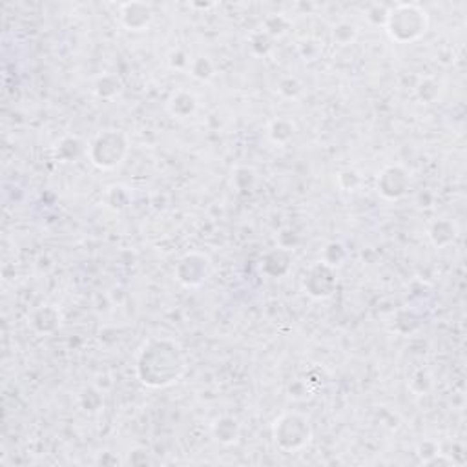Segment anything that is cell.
Wrapping results in <instances>:
<instances>
[{"mask_svg":"<svg viewBox=\"0 0 467 467\" xmlns=\"http://www.w3.org/2000/svg\"><path fill=\"white\" fill-rule=\"evenodd\" d=\"M411 186V175L407 168L400 165H391L385 167L376 179V190L385 201H398L407 193Z\"/></svg>","mask_w":467,"mask_h":467,"instance_id":"7","label":"cell"},{"mask_svg":"<svg viewBox=\"0 0 467 467\" xmlns=\"http://www.w3.org/2000/svg\"><path fill=\"white\" fill-rule=\"evenodd\" d=\"M212 436L216 438L219 444L223 445H232L239 440L241 436V426L234 416H219L212 423Z\"/></svg>","mask_w":467,"mask_h":467,"instance_id":"11","label":"cell"},{"mask_svg":"<svg viewBox=\"0 0 467 467\" xmlns=\"http://www.w3.org/2000/svg\"><path fill=\"white\" fill-rule=\"evenodd\" d=\"M338 181H340V186H342L343 190H356L359 186V183H362V177H359V174L356 170H343L338 175Z\"/></svg>","mask_w":467,"mask_h":467,"instance_id":"29","label":"cell"},{"mask_svg":"<svg viewBox=\"0 0 467 467\" xmlns=\"http://www.w3.org/2000/svg\"><path fill=\"white\" fill-rule=\"evenodd\" d=\"M272 438L285 453H296L312 440V427L300 413H283L272 423Z\"/></svg>","mask_w":467,"mask_h":467,"instance_id":"4","label":"cell"},{"mask_svg":"<svg viewBox=\"0 0 467 467\" xmlns=\"http://www.w3.org/2000/svg\"><path fill=\"white\" fill-rule=\"evenodd\" d=\"M128 153H130V137L126 132L104 130L88 144L86 155L95 168L113 170L121 167Z\"/></svg>","mask_w":467,"mask_h":467,"instance_id":"3","label":"cell"},{"mask_svg":"<svg viewBox=\"0 0 467 467\" xmlns=\"http://www.w3.org/2000/svg\"><path fill=\"white\" fill-rule=\"evenodd\" d=\"M358 39V26L349 20H342L333 27V41L338 46H350Z\"/></svg>","mask_w":467,"mask_h":467,"instance_id":"20","label":"cell"},{"mask_svg":"<svg viewBox=\"0 0 467 467\" xmlns=\"http://www.w3.org/2000/svg\"><path fill=\"white\" fill-rule=\"evenodd\" d=\"M298 241H300V238H298V234L294 232L292 229H283L281 232L278 234V247L279 248H285V250L292 252L294 250V247L298 245Z\"/></svg>","mask_w":467,"mask_h":467,"instance_id":"31","label":"cell"},{"mask_svg":"<svg viewBox=\"0 0 467 467\" xmlns=\"http://www.w3.org/2000/svg\"><path fill=\"white\" fill-rule=\"evenodd\" d=\"M287 30H288V20L285 17H281V15H272V17H269L265 20V26H263V32L269 33L272 39L285 35Z\"/></svg>","mask_w":467,"mask_h":467,"instance_id":"26","label":"cell"},{"mask_svg":"<svg viewBox=\"0 0 467 467\" xmlns=\"http://www.w3.org/2000/svg\"><path fill=\"white\" fill-rule=\"evenodd\" d=\"M198 108H199V101L192 91L177 90L174 91L167 101V112L170 113V117L179 119V121L192 117L193 113L198 112Z\"/></svg>","mask_w":467,"mask_h":467,"instance_id":"9","label":"cell"},{"mask_svg":"<svg viewBox=\"0 0 467 467\" xmlns=\"http://www.w3.org/2000/svg\"><path fill=\"white\" fill-rule=\"evenodd\" d=\"M81 405L88 413H97L103 407V395L94 387H88L81 395Z\"/></svg>","mask_w":467,"mask_h":467,"instance_id":"24","label":"cell"},{"mask_svg":"<svg viewBox=\"0 0 467 467\" xmlns=\"http://www.w3.org/2000/svg\"><path fill=\"white\" fill-rule=\"evenodd\" d=\"M319 53H321V44H319L318 41H314V39H307V41H303L300 44V55L305 60H316V58L319 57Z\"/></svg>","mask_w":467,"mask_h":467,"instance_id":"28","label":"cell"},{"mask_svg":"<svg viewBox=\"0 0 467 467\" xmlns=\"http://www.w3.org/2000/svg\"><path fill=\"white\" fill-rule=\"evenodd\" d=\"M190 63H192V58L188 57L186 51L181 50V48L172 51L170 58H168V64H170V68H174V70H188Z\"/></svg>","mask_w":467,"mask_h":467,"instance_id":"30","label":"cell"},{"mask_svg":"<svg viewBox=\"0 0 467 467\" xmlns=\"http://www.w3.org/2000/svg\"><path fill=\"white\" fill-rule=\"evenodd\" d=\"M267 134H269V139L272 143L283 146L288 141H292V137L296 134V124L287 117H278L274 121H270Z\"/></svg>","mask_w":467,"mask_h":467,"instance_id":"17","label":"cell"},{"mask_svg":"<svg viewBox=\"0 0 467 467\" xmlns=\"http://www.w3.org/2000/svg\"><path fill=\"white\" fill-rule=\"evenodd\" d=\"M440 94H442L440 84H438L435 79H431V77H427V79H422V81L418 82L416 95L418 99L423 101V103L427 104L435 103V101L440 97Z\"/></svg>","mask_w":467,"mask_h":467,"instance_id":"21","label":"cell"},{"mask_svg":"<svg viewBox=\"0 0 467 467\" xmlns=\"http://www.w3.org/2000/svg\"><path fill=\"white\" fill-rule=\"evenodd\" d=\"M132 192L124 184H110L103 196V205L112 212H122L132 205Z\"/></svg>","mask_w":467,"mask_h":467,"instance_id":"14","label":"cell"},{"mask_svg":"<svg viewBox=\"0 0 467 467\" xmlns=\"http://www.w3.org/2000/svg\"><path fill=\"white\" fill-rule=\"evenodd\" d=\"M292 254L285 248H274V250L267 252L263 260H261V272L267 274L269 278H283L290 270Z\"/></svg>","mask_w":467,"mask_h":467,"instance_id":"10","label":"cell"},{"mask_svg":"<svg viewBox=\"0 0 467 467\" xmlns=\"http://www.w3.org/2000/svg\"><path fill=\"white\" fill-rule=\"evenodd\" d=\"M438 451L440 449H438V445H436L435 442H423V444H420V447H418V454H420V459H422V463L431 459V456H435Z\"/></svg>","mask_w":467,"mask_h":467,"instance_id":"32","label":"cell"},{"mask_svg":"<svg viewBox=\"0 0 467 467\" xmlns=\"http://www.w3.org/2000/svg\"><path fill=\"white\" fill-rule=\"evenodd\" d=\"M186 354L172 338H152L137 356V378L150 389H167L186 373Z\"/></svg>","mask_w":467,"mask_h":467,"instance_id":"1","label":"cell"},{"mask_svg":"<svg viewBox=\"0 0 467 467\" xmlns=\"http://www.w3.org/2000/svg\"><path fill=\"white\" fill-rule=\"evenodd\" d=\"M256 184V174L250 168H238L234 174V186L238 192H250Z\"/></svg>","mask_w":467,"mask_h":467,"instance_id":"23","label":"cell"},{"mask_svg":"<svg viewBox=\"0 0 467 467\" xmlns=\"http://www.w3.org/2000/svg\"><path fill=\"white\" fill-rule=\"evenodd\" d=\"M349 260V250L342 241H331L325 245L324 252H321V260L325 265L333 267V269H340L345 265V261Z\"/></svg>","mask_w":467,"mask_h":467,"instance_id":"18","label":"cell"},{"mask_svg":"<svg viewBox=\"0 0 467 467\" xmlns=\"http://www.w3.org/2000/svg\"><path fill=\"white\" fill-rule=\"evenodd\" d=\"M212 272L210 257L205 256L203 252H188L184 254L177 265H175V279L179 281L183 287H201L208 279Z\"/></svg>","mask_w":467,"mask_h":467,"instance_id":"5","label":"cell"},{"mask_svg":"<svg viewBox=\"0 0 467 467\" xmlns=\"http://www.w3.org/2000/svg\"><path fill=\"white\" fill-rule=\"evenodd\" d=\"M122 91V81L115 73H104L94 82V94L97 99L113 101Z\"/></svg>","mask_w":467,"mask_h":467,"instance_id":"15","label":"cell"},{"mask_svg":"<svg viewBox=\"0 0 467 467\" xmlns=\"http://www.w3.org/2000/svg\"><path fill=\"white\" fill-rule=\"evenodd\" d=\"M338 276L336 269L325 265L324 261H318L307 270L303 278V288L312 300H327L336 292Z\"/></svg>","mask_w":467,"mask_h":467,"instance_id":"6","label":"cell"},{"mask_svg":"<svg viewBox=\"0 0 467 467\" xmlns=\"http://www.w3.org/2000/svg\"><path fill=\"white\" fill-rule=\"evenodd\" d=\"M389 9H391L389 6L373 4L367 11L369 23L373 24V26H385L387 17H389Z\"/></svg>","mask_w":467,"mask_h":467,"instance_id":"27","label":"cell"},{"mask_svg":"<svg viewBox=\"0 0 467 467\" xmlns=\"http://www.w3.org/2000/svg\"><path fill=\"white\" fill-rule=\"evenodd\" d=\"M188 72L196 81L210 82L216 77V66H214L210 58L205 57V55H199V57L192 58Z\"/></svg>","mask_w":467,"mask_h":467,"instance_id":"19","label":"cell"},{"mask_svg":"<svg viewBox=\"0 0 467 467\" xmlns=\"http://www.w3.org/2000/svg\"><path fill=\"white\" fill-rule=\"evenodd\" d=\"M422 466H454V460L451 459V456H447L445 453H440V451H438L435 456H431L429 460H426Z\"/></svg>","mask_w":467,"mask_h":467,"instance_id":"33","label":"cell"},{"mask_svg":"<svg viewBox=\"0 0 467 467\" xmlns=\"http://www.w3.org/2000/svg\"><path fill=\"white\" fill-rule=\"evenodd\" d=\"M88 153V146L79 137H63L57 144V159L60 162H75L77 159Z\"/></svg>","mask_w":467,"mask_h":467,"instance_id":"16","label":"cell"},{"mask_svg":"<svg viewBox=\"0 0 467 467\" xmlns=\"http://www.w3.org/2000/svg\"><path fill=\"white\" fill-rule=\"evenodd\" d=\"M383 27L391 41L398 44H411L427 33L429 15L416 4H396L389 9V17Z\"/></svg>","mask_w":467,"mask_h":467,"instance_id":"2","label":"cell"},{"mask_svg":"<svg viewBox=\"0 0 467 467\" xmlns=\"http://www.w3.org/2000/svg\"><path fill=\"white\" fill-rule=\"evenodd\" d=\"M60 321H63V316L53 305L39 307L32 316V327L39 334H53L60 327Z\"/></svg>","mask_w":467,"mask_h":467,"instance_id":"12","label":"cell"},{"mask_svg":"<svg viewBox=\"0 0 467 467\" xmlns=\"http://www.w3.org/2000/svg\"><path fill=\"white\" fill-rule=\"evenodd\" d=\"M459 238V226L451 219L435 221L429 229V239L436 248H445L453 245Z\"/></svg>","mask_w":467,"mask_h":467,"instance_id":"13","label":"cell"},{"mask_svg":"<svg viewBox=\"0 0 467 467\" xmlns=\"http://www.w3.org/2000/svg\"><path fill=\"white\" fill-rule=\"evenodd\" d=\"M119 20L128 32H146L153 23V8L146 2H126L119 8Z\"/></svg>","mask_w":467,"mask_h":467,"instance_id":"8","label":"cell"},{"mask_svg":"<svg viewBox=\"0 0 467 467\" xmlns=\"http://www.w3.org/2000/svg\"><path fill=\"white\" fill-rule=\"evenodd\" d=\"M272 42H274V39L269 35V33H265L263 30H260V32L252 33L250 37V48L254 53L257 55H267L270 50H272Z\"/></svg>","mask_w":467,"mask_h":467,"instance_id":"25","label":"cell"},{"mask_svg":"<svg viewBox=\"0 0 467 467\" xmlns=\"http://www.w3.org/2000/svg\"><path fill=\"white\" fill-rule=\"evenodd\" d=\"M278 91L283 99H298V97L303 94V82H301L298 77H283V79L278 82Z\"/></svg>","mask_w":467,"mask_h":467,"instance_id":"22","label":"cell"}]
</instances>
